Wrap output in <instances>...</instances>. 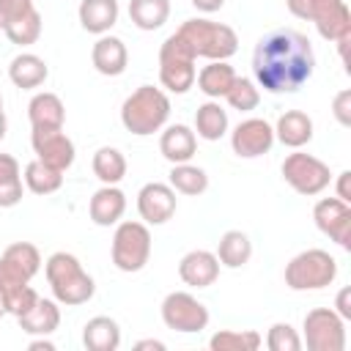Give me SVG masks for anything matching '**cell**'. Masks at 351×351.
<instances>
[{
    "label": "cell",
    "instance_id": "1",
    "mask_svg": "<svg viewBox=\"0 0 351 351\" xmlns=\"http://www.w3.org/2000/svg\"><path fill=\"white\" fill-rule=\"evenodd\" d=\"M315 69V52L304 33L293 27H277L258 38L252 49L255 85L269 93L299 90Z\"/></svg>",
    "mask_w": 351,
    "mask_h": 351
},
{
    "label": "cell",
    "instance_id": "2",
    "mask_svg": "<svg viewBox=\"0 0 351 351\" xmlns=\"http://www.w3.org/2000/svg\"><path fill=\"white\" fill-rule=\"evenodd\" d=\"M44 274H47V282L58 304L77 307V304L90 302L96 293L93 277L82 269L80 258L71 252H52L44 263Z\"/></svg>",
    "mask_w": 351,
    "mask_h": 351
},
{
    "label": "cell",
    "instance_id": "3",
    "mask_svg": "<svg viewBox=\"0 0 351 351\" xmlns=\"http://www.w3.org/2000/svg\"><path fill=\"white\" fill-rule=\"evenodd\" d=\"M176 36L192 49L195 58H206V60H228L239 49V36L230 25L203 19V16L181 22Z\"/></svg>",
    "mask_w": 351,
    "mask_h": 351
},
{
    "label": "cell",
    "instance_id": "4",
    "mask_svg": "<svg viewBox=\"0 0 351 351\" xmlns=\"http://www.w3.org/2000/svg\"><path fill=\"white\" fill-rule=\"evenodd\" d=\"M167 118H170V99L162 88L154 85H140L121 104V123L126 126V132L137 137L159 132L167 123Z\"/></svg>",
    "mask_w": 351,
    "mask_h": 351
},
{
    "label": "cell",
    "instance_id": "5",
    "mask_svg": "<svg viewBox=\"0 0 351 351\" xmlns=\"http://www.w3.org/2000/svg\"><path fill=\"white\" fill-rule=\"evenodd\" d=\"M285 5L296 19H310L326 41L351 36V11L346 0H285Z\"/></svg>",
    "mask_w": 351,
    "mask_h": 351
},
{
    "label": "cell",
    "instance_id": "6",
    "mask_svg": "<svg viewBox=\"0 0 351 351\" xmlns=\"http://www.w3.org/2000/svg\"><path fill=\"white\" fill-rule=\"evenodd\" d=\"M285 285L291 291H321L326 285L335 282L337 277V261L326 252V250H304L299 255H293L285 263Z\"/></svg>",
    "mask_w": 351,
    "mask_h": 351
},
{
    "label": "cell",
    "instance_id": "7",
    "mask_svg": "<svg viewBox=\"0 0 351 351\" xmlns=\"http://www.w3.org/2000/svg\"><path fill=\"white\" fill-rule=\"evenodd\" d=\"M110 255L118 271L134 274L140 269H145L148 258H151V230L145 222H118L115 233H112V244H110Z\"/></svg>",
    "mask_w": 351,
    "mask_h": 351
},
{
    "label": "cell",
    "instance_id": "8",
    "mask_svg": "<svg viewBox=\"0 0 351 351\" xmlns=\"http://www.w3.org/2000/svg\"><path fill=\"white\" fill-rule=\"evenodd\" d=\"M195 55L192 49L173 33L165 38L159 47V82L170 93H186L195 85L197 69H195Z\"/></svg>",
    "mask_w": 351,
    "mask_h": 351
},
{
    "label": "cell",
    "instance_id": "9",
    "mask_svg": "<svg viewBox=\"0 0 351 351\" xmlns=\"http://www.w3.org/2000/svg\"><path fill=\"white\" fill-rule=\"evenodd\" d=\"M280 173H282V178H285V184H288L293 192L304 195V197L321 195V192L329 186V181H332L329 165L321 162V159L313 156V154L299 151V148H293V154H288V156L282 159Z\"/></svg>",
    "mask_w": 351,
    "mask_h": 351
},
{
    "label": "cell",
    "instance_id": "10",
    "mask_svg": "<svg viewBox=\"0 0 351 351\" xmlns=\"http://www.w3.org/2000/svg\"><path fill=\"white\" fill-rule=\"evenodd\" d=\"M304 337L302 343L310 351H343L346 348V318H340L332 307H315L304 315Z\"/></svg>",
    "mask_w": 351,
    "mask_h": 351
},
{
    "label": "cell",
    "instance_id": "11",
    "mask_svg": "<svg viewBox=\"0 0 351 351\" xmlns=\"http://www.w3.org/2000/svg\"><path fill=\"white\" fill-rule=\"evenodd\" d=\"M208 307L186 291H173L162 299V321L173 332H203L208 326Z\"/></svg>",
    "mask_w": 351,
    "mask_h": 351
},
{
    "label": "cell",
    "instance_id": "12",
    "mask_svg": "<svg viewBox=\"0 0 351 351\" xmlns=\"http://www.w3.org/2000/svg\"><path fill=\"white\" fill-rule=\"evenodd\" d=\"M315 228L343 250L351 247V206L340 197H321L313 208Z\"/></svg>",
    "mask_w": 351,
    "mask_h": 351
},
{
    "label": "cell",
    "instance_id": "13",
    "mask_svg": "<svg viewBox=\"0 0 351 351\" xmlns=\"http://www.w3.org/2000/svg\"><path fill=\"white\" fill-rule=\"evenodd\" d=\"M30 145H33L36 159H41L44 165H49L60 173H66L74 165L77 148L63 129H33Z\"/></svg>",
    "mask_w": 351,
    "mask_h": 351
},
{
    "label": "cell",
    "instance_id": "14",
    "mask_svg": "<svg viewBox=\"0 0 351 351\" xmlns=\"http://www.w3.org/2000/svg\"><path fill=\"white\" fill-rule=\"evenodd\" d=\"M274 145V126L263 118H244L230 132V148L241 159H255L269 154Z\"/></svg>",
    "mask_w": 351,
    "mask_h": 351
},
{
    "label": "cell",
    "instance_id": "15",
    "mask_svg": "<svg viewBox=\"0 0 351 351\" xmlns=\"http://www.w3.org/2000/svg\"><path fill=\"white\" fill-rule=\"evenodd\" d=\"M176 189L162 181H151L137 192V211L145 225H165L176 214Z\"/></svg>",
    "mask_w": 351,
    "mask_h": 351
},
{
    "label": "cell",
    "instance_id": "16",
    "mask_svg": "<svg viewBox=\"0 0 351 351\" xmlns=\"http://www.w3.org/2000/svg\"><path fill=\"white\" fill-rule=\"evenodd\" d=\"M0 299L5 304V313H11L14 318L27 313L33 307V302L38 299L36 288H30V280H25L19 271H14L3 258H0Z\"/></svg>",
    "mask_w": 351,
    "mask_h": 351
},
{
    "label": "cell",
    "instance_id": "17",
    "mask_svg": "<svg viewBox=\"0 0 351 351\" xmlns=\"http://www.w3.org/2000/svg\"><path fill=\"white\" fill-rule=\"evenodd\" d=\"M178 277L192 288H208L219 277V261L208 250H189L178 261Z\"/></svg>",
    "mask_w": 351,
    "mask_h": 351
},
{
    "label": "cell",
    "instance_id": "18",
    "mask_svg": "<svg viewBox=\"0 0 351 351\" xmlns=\"http://www.w3.org/2000/svg\"><path fill=\"white\" fill-rule=\"evenodd\" d=\"M90 63H93V69H96L99 74H104V77H118V74L126 71L129 49H126V44H123L118 36L104 33V36L96 38V44H93V49H90Z\"/></svg>",
    "mask_w": 351,
    "mask_h": 351
},
{
    "label": "cell",
    "instance_id": "19",
    "mask_svg": "<svg viewBox=\"0 0 351 351\" xmlns=\"http://www.w3.org/2000/svg\"><path fill=\"white\" fill-rule=\"evenodd\" d=\"M123 211H126V195L118 189V184H104L101 189L93 192V197L88 203V214L99 228L118 225Z\"/></svg>",
    "mask_w": 351,
    "mask_h": 351
},
{
    "label": "cell",
    "instance_id": "20",
    "mask_svg": "<svg viewBox=\"0 0 351 351\" xmlns=\"http://www.w3.org/2000/svg\"><path fill=\"white\" fill-rule=\"evenodd\" d=\"M159 151L170 165H181V162H192L195 151H197V134L186 126V123H173L162 132L159 137Z\"/></svg>",
    "mask_w": 351,
    "mask_h": 351
},
{
    "label": "cell",
    "instance_id": "21",
    "mask_svg": "<svg viewBox=\"0 0 351 351\" xmlns=\"http://www.w3.org/2000/svg\"><path fill=\"white\" fill-rule=\"evenodd\" d=\"M16 324L25 335H36V337L38 335H52L60 326V307H58V302L38 296L27 313L16 315Z\"/></svg>",
    "mask_w": 351,
    "mask_h": 351
},
{
    "label": "cell",
    "instance_id": "22",
    "mask_svg": "<svg viewBox=\"0 0 351 351\" xmlns=\"http://www.w3.org/2000/svg\"><path fill=\"white\" fill-rule=\"evenodd\" d=\"M27 118H30V126L33 129H63V121H66V107L60 101L58 93H49V90H41L30 99L27 104Z\"/></svg>",
    "mask_w": 351,
    "mask_h": 351
},
{
    "label": "cell",
    "instance_id": "23",
    "mask_svg": "<svg viewBox=\"0 0 351 351\" xmlns=\"http://www.w3.org/2000/svg\"><path fill=\"white\" fill-rule=\"evenodd\" d=\"M47 77H49V66L44 63V58H38L33 52H19L8 63V80L22 90H33L38 85H44Z\"/></svg>",
    "mask_w": 351,
    "mask_h": 351
},
{
    "label": "cell",
    "instance_id": "24",
    "mask_svg": "<svg viewBox=\"0 0 351 351\" xmlns=\"http://www.w3.org/2000/svg\"><path fill=\"white\" fill-rule=\"evenodd\" d=\"M274 140H280L288 148H302L313 140V118L302 110H285L277 118Z\"/></svg>",
    "mask_w": 351,
    "mask_h": 351
},
{
    "label": "cell",
    "instance_id": "25",
    "mask_svg": "<svg viewBox=\"0 0 351 351\" xmlns=\"http://www.w3.org/2000/svg\"><path fill=\"white\" fill-rule=\"evenodd\" d=\"M77 14H80V25L88 33L104 36L118 22L121 8H118V0H82L80 8H77Z\"/></svg>",
    "mask_w": 351,
    "mask_h": 351
},
{
    "label": "cell",
    "instance_id": "26",
    "mask_svg": "<svg viewBox=\"0 0 351 351\" xmlns=\"http://www.w3.org/2000/svg\"><path fill=\"white\" fill-rule=\"evenodd\" d=\"M82 346L88 351H118L121 348V326L110 315H96L82 326Z\"/></svg>",
    "mask_w": 351,
    "mask_h": 351
},
{
    "label": "cell",
    "instance_id": "27",
    "mask_svg": "<svg viewBox=\"0 0 351 351\" xmlns=\"http://www.w3.org/2000/svg\"><path fill=\"white\" fill-rule=\"evenodd\" d=\"M233 80H236V71L228 60H208L195 77L197 90H203L208 99H225Z\"/></svg>",
    "mask_w": 351,
    "mask_h": 351
},
{
    "label": "cell",
    "instance_id": "28",
    "mask_svg": "<svg viewBox=\"0 0 351 351\" xmlns=\"http://www.w3.org/2000/svg\"><path fill=\"white\" fill-rule=\"evenodd\" d=\"M214 255H217L219 266L241 269L252 258V241H250V236L244 230H225L219 236V244H217V252Z\"/></svg>",
    "mask_w": 351,
    "mask_h": 351
},
{
    "label": "cell",
    "instance_id": "29",
    "mask_svg": "<svg viewBox=\"0 0 351 351\" xmlns=\"http://www.w3.org/2000/svg\"><path fill=\"white\" fill-rule=\"evenodd\" d=\"M195 132H197V137H203L208 143L225 137V132H228V110L217 99L203 101L197 107V112H195Z\"/></svg>",
    "mask_w": 351,
    "mask_h": 351
},
{
    "label": "cell",
    "instance_id": "30",
    "mask_svg": "<svg viewBox=\"0 0 351 351\" xmlns=\"http://www.w3.org/2000/svg\"><path fill=\"white\" fill-rule=\"evenodd\" d=\"M170 16V0H129V19L140 30H159Z\"/></svg>",
    "mask_w": 351,
    "mask_h": 351
},
{
    "label": "cell",
    "instance_id": "31",
    "mask_svg": "<svg viewBox=\"0 0 351 351\" xmlns=\"http://www.w3.org/2000/svg\"><path fill=\"white\" fill-rule=\"evenodd\" d=\"M22 181L33 195H52V192H58L63 186V173L49 167V165H44L41 159H33V162L25 165Z\"/></svg>",
    "mask_w": 351,
    "mask_h": 351
},
{
    "label": "cell",
    "instance_id": "32",
    "mask_svg": "<svg viewBox=\"0 0 351 351\" xmlns=\"http://www.w3.org/2000/svg\"><path fill=\"white\" fill-rule=\"evenodd\" d=\"M0 258H3L14 271H19L25 280H33V277L38 274V269H41V252H38V247L30 244V241H14V244H8Z\"/></svg>",
    "mask_w": 351,
    "mask_h": 351
},
{
    "label": "cell",
    "instance_id": "33",
    "mask_svg": "<svg viewBox=\"0 0 351 351\" xmlns=\"http://www.w3.org/2000/svg\"><path fill=\"white\" fill-rule=\"evenodd\" d=\"M22 167L11 154H0V208H11L22 200Z\"/></svg>",
    "mask_w": 351,
    "mask_h": 351
},
{
    "label": "cell",
    "instance_id": "34",
    "mask_svg": "<svg viewBox=\"0 0 351 351\" xmlns=\"http://www.w3.org/2000/svg\"><path fill=\"white\" fill-rule=\"evenodd\" d=\"M90 167H93V176L101 184H121L123 176H126V156L112 145H101L93 154Z\"/></svg>",
    "mask_w": 351,
    "mask_h": 351
},
{
    "label": "cell",
    "instance_id": "35",
    "mask_svg": "<svg viewBox=\"0 0 351 351\" xmlns=\"http://www.w3.org/2000/svg\"><path fill=\"white\" fill-rule=\"evenodd\" d=\"M263 346V337L255 329H219L211 335V351H255Z\"/></svg>",
    "mask_w": 351,
    "mask_h": 351
},
{
    "label": "cell",
    "instance_id": "36",
    "mask_svg": "<svg viewBox=\"0 0 351 351\" xmlns=\"http://www.w3.org/2000/svg\"><path fill=\"white\" fill-rule=\"evenodd\" d=\"M170 186L181 195H203L208 189V173L197 165H189V162H181V165H173L170 170Z\"/></svg>",
    "mask_w": 351,
    "mask_h": 351
},
{
    "label": "cell",
    "instance_id": "37",
    "mask_svg": "<svg viewBox=\"0 0 351 351\" xmlns=\"http://www.w3.org/2000/svg\"><path fill=\"white\" fill-rule=\"evenodd\" d=\"M3 33L8 36L11 44H19V47L36 44L38 36H41V14H38V8H33V11L22 14L19 19L8 22V25L3 27Z\"/></svg>",
    "mask_w": 351,
    "mask_h": 351
},
{
    "label": "cell",
    "instance_id": "38",
    "mask_svg": "<svg viewBox=\"0 0 351 351\" xmlns=\"http://www.w3.org/2000/svg\"><path fill=\"white\" fill-rule=\"evenodd\" d=\"M225 101H228L233 110H239V112H252V110L261 104V90H258V85H255L250 77H239V74H236L230 90L225 93Z\"/></svg>",
    "mask_w": 351,
    "mask_h": 351
},
{
    "label": "cell",
    "instance_id": "39",
    "mask_svg": "<svg viewBox=\"0 0 351 351\" xmlns=\"http://www.w3.org/2000/svg\"><path fill=\"white\" fill-rule=\"evenodd\" d=\"M266 346H269V351H299L302 348V337L291 324L277 321L266 332Z\"/></svg>",
    "mask_w": 351,
    "mask_h": 351
},
{
    "label": "cell",
    "instance_id": "40",
    "mask_svg": "<svg viewBox=\"0 0 351 351\" xmlns=\"http://www.w3.org/2000/svg\"><path fill=\"white\" fill-rule=\"evenodd\" d=\"M332 112H335V118H337L340 126H348V123H351V90H348V88H343L340 93H335V99H332Z\"/></svg>",
    "mask_w": 351,
    "mask_h": 351
},
{
    "label": "cell",
    "instance_id": "41",
    "mask_svg": "<svg viewBox=\"0 0 351 351\" xmlns=\"http://www.w3.org/2000/svg\"><path fill=\"white\" fill-rule=\"evenodd\" d=\"M348 299H351V288H340V293H337V299H335V307H337L335 313H337L340 318H346V321L351 318V302H348Z\"/></svg>",
    "mask_w": 351,
    "mask_h": 351
},
{
    "label": "cell",
    "instance_id": "42",
    "mask_svg": "<svg viewBox=\"0 0 351 351\" xmlns=\"http://www.w3.org/2000/svg\"><path fill=\"white\" fill-rule=\"evenodd\" d=\"M348 181H351V173H348V170H343V173L337 176V195H335V197H340V200H346V203H351Z\"/></svg>",
    "mask_w": 351,
    "mask_h": 351
},
{
    "label": "cell",
    "instance_id": "43",
    "mask_svg": "<svg viewBox=\"0 0 351 351\" xmlns=\"http://www.w3.org/2000/svg\"><path fill=\"white\" fill-rule=\"evenodd\" d=\"M192 5L197 11H203V14H214V11H219L225 5V0H192Z\"/></svg>",
    "mask_w": 351,
    "mask_h": 351
},
{
    "label": "cell",
    "instance_id": "44",
    "mask_svg": "<svg viewBox=\"0 0 351 351\" xmlns=\"http://www.w3.org/2000/svg\"><path fill=\"white\" fill-rule=\"evenodd\" d=\"M27 348H30V351H38V348H44V351H55V343L47 340V335H38V340H30Z\"/></svg>",
    "mask_w": 351,
    "mask_h": 351
},
{
    "label": "cell",
    "instance_id": "45",
    "mask_svg": "<svg viewBox=\"0 0 351 351\" xmlns=\"http://www.w3.org/2000/svg\"><path fill=\"white\" fill-rule=\"evenodd\" d=\"M134 348H137V351H143V348L165 351V343H162V340H154V337H148V340H137V343H134Z\"/></svg>",
    "mask_w": 351,
    "mask_h": 351
},
{
    "label": "cell",
    "instance_id": "46",
    "mask_svg": "<svg viewBox=\"0 0 351 351\" xmlns=\"http://www.w3.org/2000/svg\"><path fill=\"white\" fill-rule=\"evenodd\" d=\"M5 129H8V121H5V112H0V140L5 137Z\"/></svg>",
    "mask_w": 351,
    "mask_h": 351
},
{
    "label": "cell",
    "instance_id": "47",
    "mask_svg": "<svg viewBox=\"0 0 351 351\" xmlns=\"http://www.w3.org/2000/svg\"><path fill=\"white\" fill-rule=\"evenodd\" d=\"M5 315V304H3V299H0V318Z\"/></svg>",
    "mask_w": 351,
    "mask_h": 351
},
{
    "label": "cell",
    "instance_id": "48",
    "mask_svg": "<svg viewBox=\"0 0 351 351\" xmlns=\"http://www.w3.org/2000/svg\"><path fill=\"white\" fill-rule=\"evenodd\" d=\"M0 30H3V11H0Z\"/></svg>",
    "mask_w": 351,
    "mask_h": 351
},
{
    "label": "cell",
    "instance_id": "49",
    "mask_svg": "<svg viewBox=\"0 0 351 351\" xmlns=\"http://www.w3.org/2000/svg\"><path fill=\"white\" fill-rule=\"evenodd\" d=\"M0 112H3V96H0Z\"/></svg>",
    "mask_w": 351,
    "mask_h": 351
}]
</instances>
